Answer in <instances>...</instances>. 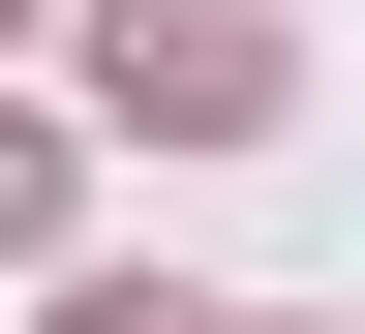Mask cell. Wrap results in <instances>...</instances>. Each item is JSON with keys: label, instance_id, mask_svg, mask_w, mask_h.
Here are the masks:
<instances>
[{"label": "cell", "instance_id": "obj_1", "mask_svg": "<svg viewBox=\"0 0 365 334\" xmlns=\"http://www.w3.org/2000/svg\"><path fill=\"white\" fill-rule=\"evenodd\" d=\"M122 91L153 122H274V0H122Z\"/></svg>", "mask_w": 365, "mask_h": 334}, {"label": "cell", "instance_id": "obj_2", "mask_svg": "<svg viewBox=\"0 0 365 334\" xmlns=\"http://www.w3.org/2000/svg\"><path fill=\"white\" fill-rule=\"evenodd\" d=\"M0 244H61V152H31V122H0Z\"/></svg>", "mask_w": 365, "mask_h": 334}, {"label": "cell", "instance_id": "obj_3", "mask_svg": "<svg viewBox=\"0 0 365 334\" xmlns=\"http://www.w3.org/2000/svg\"><path fill=\"white\" fill-rule=\"evenodd\" d=\"M61 334H182V304H61Z\"/></svg>", "mask_w": 365, "mask_h": 334}]
</instances>
